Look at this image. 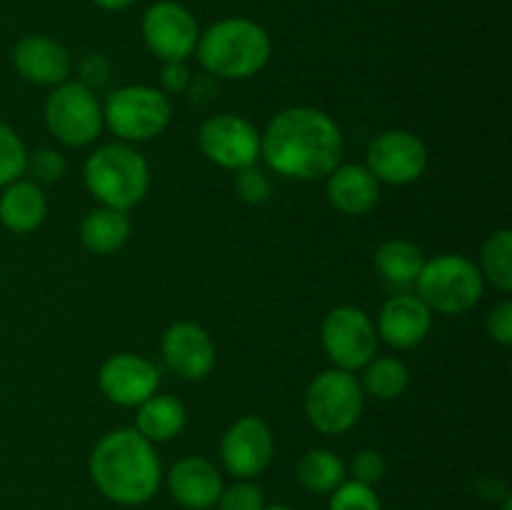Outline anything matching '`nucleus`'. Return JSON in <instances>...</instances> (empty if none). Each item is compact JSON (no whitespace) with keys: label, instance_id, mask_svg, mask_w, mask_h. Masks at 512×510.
<instances>
[{"label":"nucleus","instance_id":"dca6fc26","mask_svg":"<svg viewBox=\"0 0 512 510\" xmlns=\"http://www.w3.org/2000/svg\"><path fill=\"white\" fill-rule=\"evenodd\" d=\"M223 488L220 470L203 455H185L168 473L170 495L185 510H213Z\"/></svg>","mask_w":512,"mask_h":510},{"label":"nucleus","instance_id":"a211bd4d","mask_svg":"<svg viewBox=\"0 0 512 510\" xmlns=\"http://www.w3.org/2000/svg\"><path fill=\"white\" fill-rule=\"evenodd\" d=\"M13 65L23 80L33 85L65 83L70 75V55L48 35H25L13 48Z\"/></svg>","mask_w":512,"mask_h":510},{"label":"nucleus","instance_id":"7c9ffc66","mask_svg":"<svg viewBox=\"0 0 512 510\" xmlns=\"http://www.w3.org/2000/svg\"><path fill=\"white\" fill-rule=\"evenodd\" d=\"M65 168H68V163H65L63 153L53 148H40L33 155H28V168L25 170H30L33 180H38V183H55V180L63 178Z\"/></svg>","mask_w":512,"mask_h":510},{"label":"nucleus","instance_id":"2eb2a0df","mask_svg":"<svg viewBox=\"0 0 512 510\" xmlns=\"http://www.w3.org/2000/svg\"><path fill=\"white\" fill-rule=\"evenodd\" d=\"M163 360L183 380H203L215 365V343L198 323L180 320L163 335Z\"/></svg>","mask_w":512,"mask_h":510},{"label":"nucleus","instance_id":"72a5a7b5","mask_svg":"<svg viewBox=\"0 0 512 510\" xmlns=\"http://www.w3.org/2000/svg\"><path fill=\"white\" fill-rule=\"evenodd\" d=\"M485 330H488V335L498 345L512 343V303L510 300H503V303H498L493 310H490L488 320H485Z\"/></svg>","mask_w":512,"mask_h":510},{"label":"nucleus","instance_id":"9b49d317","mask_svg":"<svg viewBox=\"0 0 512 510\" xmlns=\"http://www.w3.org/2000/svg\"><path fill=\"white\" fill-rule=\"evenodd\" d=\"M145 45L163 63L168 60H188L195 53L200 30L193 13L173 0H158L150 5L140 23Z\"/></svg>","mask_w":512,"mask_h":510},{"label":"nucleus","instance_id":"412c9836","mask_svg":"<svg viewBox=\"0 0 512 510\" xmlns=\"http://www.w3.org/2000/svg\"><path fill=\"white\" fill-rule=\"evenodd\" d=\"M130 228L133 225H130L128 210L100 205L98 210L85 215L83 223H80V240L90 253L110 255L128 243Z\"/></svg>","mask_w":512,"mask_h":510},{"label":"nucleus","instance_id":"f257e3e1","mask_svg":"<svg viewBox=\"0 0 512 510\" xmlns=\"http://www.w3.org/2000/svg\"><path fill=\"white\" fill-rule=\"evenodd\" d=\"M260 158L285 178H328L343 158V133L318 108L298 105L280 110L260 135Z\"/></svg>","mask_w":512,"mask_h":510},{"label":"nucleus","instance_id":"4be33fe9","mask_svg":"<svg viewBox=\"0 0 512 510\" xmlns=\"http://www.w3.org/2000/svg\"><path fill=\"white\" fill-rule=\"evenodd\" d=\"M185 405L173 395H150L145 403L138 405L135 415V430L150 443H168L185 428Z\"/></svg>","mask_w":512,"mask_h":510},{"label":"nucleus","instance_id":"39448f33","mask_svg":"<svg viewBox=\"0 0 512 510\" xmlns=\"http://www.w3.org/2000/svg\"><path fill=\"white\" fill-rule=\"evenodd\" d=\"M418 298L430 313L463 315L480 303L485 293V278L478 265L458 253H445L425 260L418 280Z\"/></svg>","mask_w":512,"mask_h":510},{"label":"nucleus","instance_id":"2f4dec72","mask_svg":"<svg viewBox=\"0 0 512 510\" xmlns=\"http://www.w3.org/2000/svg\"><path fill=\"white\" fill-rule=\"evenodd\" d=\"M385 468H388V463H385L383 453H378V450H373V448L355 453L353 463H350L353 480H358V483H363V485H373V488L380 483V480H383Z\"/></svg>","mask_w":512,"mask_h":510},{"label":"nucleus","instance_id":"aec40b11","mask_svg":"<svg viewBox=\"0 0 512 510\" xmlns=\"http://www.w3.org/2000/svg\"><path fill=\"white\" fill-rule=\"evenodd\" d=\"M48 215V200L35 180H15L0 195V223L10 233H30L40 228Z\"/></svg>","mask_w":512,"mask_h":510},{"label":"nucleus","instance_id":"473e14b6","mask_svg":"<svg viewBox=\"0 0 512 510\" xmlns=\"http://www.w3.org/2000/svg\"><path fill=\"white\" fill-rule=\"evenodd\" d=\"M110 78V60L100 53H90L80 60L78 65V83H83L85 88L95 90L100 85L108 83Z\"/></svg>","mask_w":512,"mask_h":510},{"label":"nucleus","instance_id":"ddd939ff","mask_svg":"<svg viewBox=\"0 0 512 510\" xmlns=\"http://www.w3.org/2000/svg\"><path fill=\"white\" fill-rule=\"evenodd\" d=\"M275 455L273 430L255 415L235 420L220 443V460L225 470L238 480H253L268 470Z\"/></svg>","mask_w":512,"mask_h":510},{"label":"nucleus","instance_id":"20e7f679","mask_svg":"<svg viewBox=\"0 0 512 510\" xmlns=\"http://www.w3.org/2000/svg\"><path fill=\"white\" fill-rule=\"evenodd\" d=\"M85 185L100 205L130 210L148 195V160L128 143H108L95 150L83 168Z\"/></svg>","mask_w":512,"mask_h":510},{"label":"nucleus","instance_id":"5701e85b","mask_svg":"<svg viewBox=\"0 0 512 510\" xmlns=\"http://www.w3.org/2000/svg\"><path fill=\"white\" fill-rule=\"evenodd\" d=\"M423 250L405 238H390L375 250V268L393 288H410L423 270Z\"/></svg>","mask_w":512,"mask_h":510},{"label":"nucleus","instance_id":"e433bc0d","mask_svg":"<svg viewBox=\"0 0 512 510\" xmlns=\"http://www.w3.org/2000/svg\"><path fill=\"white\" fill-rule=\"evenodd\" d=\"M95 5H98V8H103V10H125V8H130V5L135 3V0H93Z\"/></svg>","mask_w":512,"mask_h":510},{"label":"nucleus","instance_id":"7ed1b4c3","mask_svg":"<svg viewBox=\"0 0 512 510\" xmlns=\"http://www.w3.org/2000/svg\"><path fill=\"white\" fill-rule=\"evenodd\" d=\"M195 53L213 78L245 80L268 65L273 43L268 30L255 20L225 18L200 33Z\"/></svg>","mask_w":512,"mask_h":510},{"label":"nucleus","instance_id":"f3484780","mask_svg":"<svg viewBox=\"0 0 512 510\" xmlns=\"http://www.w3.org/2000/svg\"><path fill=\"white\" fill-rule=\"evenodd\" d=\"M430 328H433V313H430L428 305L418 295L400 293L383 305L375 333L390 348L410 350L428 338Z\"/></svg>","mask_w":512,"mask_h":510},{"label":"nucleus","instance_id":"393cba45","mask_svg":"<svg viewBox=\"0 0 512 510\" xmlns=\"http://www.w3.org/2000/svg\"><path fill=\"white\" fill-rule=\"evenodd\" d=\"M363 370V393L378 400L400 398L410 385L408 365L398 358H373Z\"/></svg>","mask_w":512,"mask_h":510},{"label":"nucleus","instance_id":"f8f14e48","mask_svg":"<svg viewBox=\"0 0 512 510\" xmlns=\"http://www.w3.org/2000/svg\"><path fill=\"white\" fill-rule=\"evenodd\" d=\"M365 168L378 183L410 185L428 170V148L410 130H385L368 145Z\"/></svg>","mask_w":512,"mask_h":510},{"label":"nucleus","instance_id":"a878e982","mask_svg":"<svg viewBox=\"0 0 512 510\" xmlns=\"http://www.w3.org/2000/svg\"><path fill=\"white\" fill-rule=\"evenodd\" d=\"M480 263H483V278L500 293L512 290V233L508 228H500L490 235L480 250Z\"/></svg>","mask_w":512,"mask_h":510},{"label":"nucleus","instance_id":"0eeeda50","mask_svg":"<svg viewBox=\"0 0 512 510\" xmlns=\"http://www.w3.org/2000/svg\"><path fill=\"white\" fill-rule=\"evenodd\" d=\"M365 393L353 373L340 368L323 370L313 378L305 393V415L323 435H343L360 420Z\"/></svg>","mask_w":512,"mask_h":510},{"label":"nucleus","instance_id":"c756f323","mask_svg":"<svg viewBox=\"0 0 512 510\" xmlns=\"http://www.w3.org/2000/svg\"><path fill=\"white\" fill-rule=\"evenodd\" d=\"M233 188H235V193H238V198L248 205H260L270 198L268 178H265L263 170H258L255 165H250V168H243L235 173Z\"/></svg>","mask_w":512,"mask_h":510},{"label":"nucleus","instance_id":"9d476101","mask_svg":"<svg viewBox=\"0 0 512 510\" xmlns=\"http://www.w3.org/2000/svg\"><path fill=\"white\" fill-rule=\"evenodd\" d=\"M198 143L210 163L235 173L250 168L260 158V133L243 115L220 113L208 118L200 125Z\"/></svg>","mask_w":512,"mask_h":510},{"label":"nucleus","instance_id":"4468645a","mask_svg":"<svg viewBox=\"0 0 512 510\" xmlns=\"http://www.w3.org/2000/svg\"><path fill=\"white\" fill-rule=\"evenodd\" d=\"M158 370L143 355H110L98 373V385L110 403L120 408H138L140 403L158 393Z\"/></svg>","mask_w":512,"mask_h":510},{"label":"nucleus","instance_id":"b1692460","mask_svg":"<svg viewBox=\"0 0 512 510\" xmlns=\"http://www.w3.org/2000/svg\"><path fill=\"white\" fill-rule=\"evenodd\" d=\"M295 475L308 493L330 495L345 480V463L330 450L315 448L298 460Z\"/></svg>","mask_w":512,"mask_h":510},{"label":"nucleus","instance_id":"6e6552de","mask_svg":"<svg viewBox=\"0 0 512 510\" xmlns=\"http://www.w3.org/2000/svg\"><path fill=\"white\" fill-rule=\"evenodd\" d=\"M43 118L55 140L70 148H85L103 130V105L95 98V90L78 80H65L45 100Z\"/></svg>","mask_w":512,"mask_h":510},{"label":"nucleus","instance_id":"bb28decb","mask_svg":"<svg viewBox=\"0 0 512 510\" xmlns=\"http://www.w3.org/2000/svg\"><path fill=\"white\" fill-rule=\"evenodd\" d=\"M28 168V150L10 125L0 123V188L20 180Z\"/></svg>","mask_w":512,"mask_h":510},{"label":"nucleus","instance_id":"6ab92c4d","mask_svg":"<svg viewBox=\"0 0 512 510\" xmlns=\"http://www.w3.org/2000/svg\"><path fill=\"white\" fill-rule=\"evenodd\" d=\"M328 200L345 215H368L380 200V183L365 165H338L328 175Z\"/></svg>","mask_w":512,"mask_h":510},{"label":"nucleus","instance_id":"1a4fd4ad","mask_svg":"<svg viewBox=\"0 0 512 510\" xmlns=\"http://www.w3.org/2000/svg\"><path fill=\"white\" fill-rule=\"evenodd\" d=\"M320 340L335 368L348 370V373L363 370L378 350V333H375L373 320L365 310L353 308V305H338L325 315Z\"/></svg>","mask_w":512,"mask_h":510},{"label":"nucleus","instance_id":"f03ea898","mask_svg":"<svg viewBox=\"0 0 512 510\" xmlns=\"http://www.w3.org/2000/svg\"><path fill=\"white\" fill-rule=\"evenodd\" d=\"M93 485L115 505H143L155 498L163 480L155 445L135 428H118L103 435L90 453Z\"/></svg>","mask_w":512,"mask_h":510},{"label":"nucleus","instance_id":"f704fd0d","mask_svg":"<svg viewBox=\"0 0 512 510\" xmlns=\"http://www.w3.org/2000/svg\"><path fill=\"white\" fill-rule=\"evenodd\" d=\"M160 80H163L165 93L183 95V93H188V85H190V80H193V73H190V68L185 60H168V63L163 65Z\"/></svg>","mask_w":512,"mask_h":510},{"label":"nucleus","instance_id":"c85d7f7f","mask_svg":"<svg viewBox=\"0 0 512 510\" xmlns=\"http://www.w3.org/2000/svg\"><path fill=\"white\" fill-rule=\"evenodd\" d=\"M218 510H263L265 493L253 480H235L233 485L223 488L218 498Z\"/></svg>","mask_w":512,"mask_h":510},{"label":"nucleus","instance_id":"4c0bfd02","mask_svg":"<svg viewBox=\"0 0 512 510\" xmlns=\"http://www.w3.org/2000/svg\"><path fill=\"white\" fill-rule=\"evenodd\" d=\"M263 510H293V508H288V505H265Z\"/></svg>","mask_w":512,"mask_h":510},{"label":"nucleus","instance_id":"c9c22d12","mask_svg":"<svg viewBox=\"0 0 512 510\" xmlns=\"http://www.w3.org/2000/svg\"><path fill=\"white\" fill-rule=\"evenodd\" d=\"M188 93H190V100H193V103H198V105L210 103V100L215 98L213 75L205 73V75H198V78L193 75V80H190V85H188Z\"/></svg>","mask_w":512,"mask_h":510},{"label":"nucleus","instance_id":"cd10ccee","mask_svg":"<svg viewBox=\"0 0 512 510\" xmlns=\"http://www.w3.org/2000/svg\"><path fill=\"white\" fill-rule=\"evenodd\" d=\"M328 510H383L380 495L373 485H363L358 480H343L330 493Z\"/></svg>","mask_w":512,"mask_h":510},{"label":"nucleus","instance_id":"423d86ee","mask_svg":"<svg viewBox=\"0 0 512 510\" xmlns=\"http://www.w3.org/2000/svg\"><path fill=\"white\" fill-rule=\"evenodd\" d=\"M173 120V105L163 90L150 85H125L113 90L103 105V125L120 143H143L158 138Z\"/></svg>","mask_w":512,"mask_h":510}]
</instances>
